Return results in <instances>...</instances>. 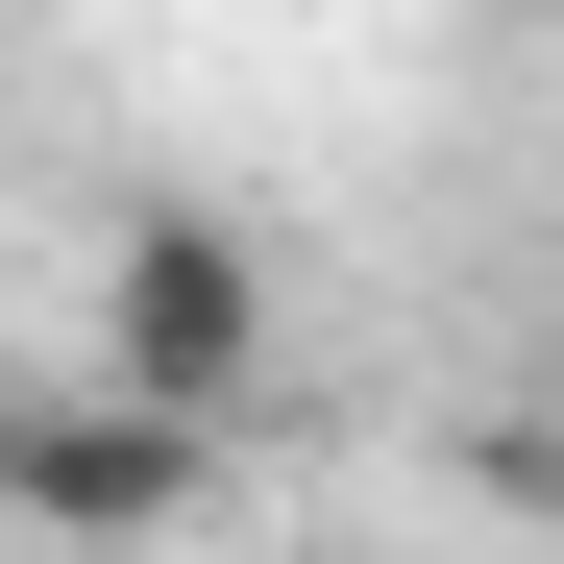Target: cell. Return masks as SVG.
<instances>
[{
  "label": "cell",
  "mask_w": 564,
  "mask_h": 564,
  "mask_svg": "<svg viewBox=\"0 0 564 564\" xmlns=\"http://www.w3.org/2000/svg\"><path fill=\"white\" fill-rule=\"evenodd\" d=\"M99 393L172 417V442H221V417L270 393V270H246V221L148 197V221L99 246Z\"/></svg>",
  "instance_id": "obj_1"
},
{
  "label": "cell",
  "mask_w": 564,
  "mask_h": 564,
  "mask_svg": "<svg viewBox=\"0 0 564 564\" xmlns=\"http://www.w3.org/2000/svg\"><path fill=\"white\" fill-rule=\"evenodd\" d=\"M197 466H221V442L123 417L99 368H0V516H25V540H74V564L172 540V516H197Z\"/></svg>",
  "instance_id": "obj_2"
}]
</instances>
